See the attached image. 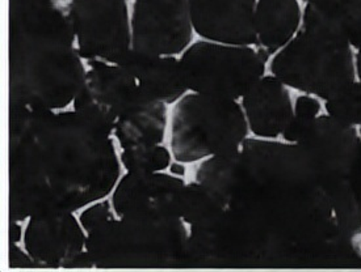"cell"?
I'll use <instances>...</instances> for the list:
<instances>
[{"label": "cell", "instance_id": "6da1fadb", "mask_svg": "<svg viewBox=\"0 0 361 272\" xmlns=\"http://www.w3.org/2000/svg\"><path fill=\"white\" fill-rule=\"evenodd\" d=\"M196 179L222 212L190 226L185 267H361V244L341 229L333 203L293 143L247 139L204 160Z\"/></svg>", "mask_w": 361, "mask_h": 272}, {"label": "cell", "instance_id": "7a4b0ae2", "mask_svg": "<svg viewBox=\"0 0 361 272\" xmlns=\"http://www.w3.org/2000/svg\"><path fill=\"white\" fill-rule=\"evenodd\" d=\"M108 132L75 110L8 106V219L75 212L120 179Z\"/></svg>", "mask_w": 361, "mask_h": 272}, {"label": "cell", "instance_id": "3957f363", "mask_svg": "<svg viewBox=\"0 0 361 272\" xmlns=\"http://www.w3.org/2000/svg\"><path fill=\"white\" fill-rule=\"evenodd\" d=\"M83 62L67 11L56 0H10V106L63 110L83 84Z\"/></svg>", "mask_w": 361, "mask_h": 272}, {"label": "cell", "instance_id": "277c9868", "mask_svg": "<svg viewBox=\"0 0 361 272\" xmlns=\"http://www.w3.org/2000/svg\"><path fill=\"white\" fill-rule=\"evenodd\" d=\"M187 228L180 219L118 217L87 235L96 268L185 267Z\"/></svg>", "mask_w": 361, "mask_h": 272}, {"label": "cell", "instance_id": "5b68a950", "mask_svg": "<svg viewBox=\"0 0 361 272\" xmlns=\"http://www.w3.org/2000/svg\"><path fill=\"white\" fill-rule=\"evenodd\" d=\"M269 70L288 88L324 101L357 80L353 47L306 21L293 39L272 57Z\"/></svg>", "mask_w": 361, "mask_h": 272}, {"label": "cell", "instance_id": "8992f818", "mask_svg": "<svg viewBox=\"0 0 361 272\" xmlns=\"http://www.w3.org/2000/svg\"><path fill=\"white\" fill-rule=\"evenodd\" d=\"M242 105L205 94H185L172 113V156L183 164L239 150L248 139Z\"/></svg>", "mask_w": 361, "mask_h": 272}, {"label": "cell", "instance_id": "52a82bcc", "mask_svg": "<svg viewBox=\"0 0 361 272\" xmlns=\"http://www.w3.org/2000/svg\"><path fill=\"white\" fill-rule=\"evenodd\" d=\"M268 60L252 46L202 39L183 53L180 65L190 92L238 101L266 75Z\"/></svg>", "mask_w": 361, "mask_h": 272}, {"label": "cell", "instance_id": "ba28073f", "mask_svg": "<svg viewBox=\"0 0 361 272\" xmlns=\"http://www.w3.org/2000/svg\"><path fill=\"white\" fill-rule=\"evenodd\" d=\"M295 144L329 194L338 224L344 232L351 211V185L360 152V131L326 114L319 115Z\"/></svg>", "mask_w": 361, "mask_h": 272}, {"label": "cell", "instance_id": "9c48e42d", "mask_svg": "<svg viewBox=\"0 0 361 272\" xmlns=\"http://www.w3.org/2000/svg\"><path fill=\"white\" fill-rule=\"evenodd\" d=\"M67 15L82 59L90 65H120L132 51L128 0H73Z\"/></svg>", "mask_w": 361, "mask_h": 272}, {"label": "cell", "instance_id": "30bf717a", "mask_svg": "<svg viewBox=\"0 0 361 272\" xmlns=\"http://www.w3.org/2000/svg\"><path fill=\"white\" fill-rule=\"evenodd\" d=\"M149 98L134 76L120 65L94 63L87 70L74 100V110L114 135L116 123L133 113Z\"/></svg>", "mask_w": 361, "mask_h": 272}, {"label": "cell", "instance_id": "8fae6325", "mask_svg": "<svg viewBox=\"0 0 361 272\" xmlns=\"http://www.w3.org/2000/svg\"><path fill=\"white\" fill-rule=\"evenodd\" d=\"M132 50L178 56L192 45L193 25L187 0H133Z\"/></svg>", "mask_w": 361, "mask_h": 272}, {"label": "cell", "instance_id": "7c38bea8", "mask_svg": "<svg viewBox=\"0 0 361 272\" xmlns=\"http://www.w3.org/2000/svg\"><path fill=\"white\" fill-rule=\"evenodd\" d=\"M184 181L173 174L128 171L112 194L117 217L180 219L179 206Z\"/></svg>", "mask_w": 361, "mask_h": 272}, {"label": "cell", "instance_id": "4fadbf2b", "mask_svg": "<svg viewBox=\"0 0 361 272\" xmlns=\"http://www.w3.org/2000/svg\"><path fill=\"white\" fill-rule=\"evenodd\" d=\"M23 242L37 268H66L86 250L87 233L74 212H49L29 217Z\"/></svg>", "mask_w": 361, "mask_h": 272}, {"label": "cell", "instance_id": "5bb4252c", "mask_svg": "<svg viewBox=\"0 0 361 272\" xmlns=\"http://www.w3.org/2000/svg\"><path fill=\"white\" fill-rule=\"evenodd\" d=\"M257 0H187L193 30L205 41L252 46L257 44Z\"/></svg>", "mask_w": 361, "mask_h": 272}, {"label": "cell", "instance_id": "9a60e30c", "mask_svg": "<svg viewBox=\"0 0 361 272\" xmlns=\"http://www.w3.org/2000/svg\"><path fill=\"white\" fill-rule=\"evenodd\" d=\"M240 105L250 131L271 141L283 136L295 108L288 86L274 75L263 76L242 97Z\"/></svg>", "mask_w": 361, "mask_h": 272}, {"label": "cell", "instance_id": "2e32d148", "mask_svg": "<svg viewBox=\"0 0 361 272\" xmlns=\"http://www.w3.org/2000/svg\"><path fill=\"white\" fill-rule=\"evenodd\" d=\"M120 66L126 68L143 93L155 101L171 105L188 92L180 59L173 56H150L132 50Z\"/></svg>", "mask_w": 361, "mask_h": 272}, {"label": "cell", "instance_id": "e0dca14e", "mask_svg": "<svg viewBox=\"0 0 361 272\" xmlns=\"http://www.w3.org/2000/svg\"><path fill=\"white\" fill-rule=\"evenodd\" d=\"M304 12L298 0H257L255 33L257 48L271 58L286 47L301 28Z\"/></svg>", "mask_w": 361, "mask_h": 272}, {"label": "cell", "instance_id": "ac0fdd59", "mask_svg": "<svg viewBox=\"0 0 361 272\" xmlns=\"http://www.w3.org/2000/svg\"><path fill=\"white\" fill-rule=\"evenodd\" d=\"M167 129V105L149 100L135 112L116 123L114 136L120 147L162 144Z\"/></svg>", "mask_w": 361, "mask_h": 272}, {"label": "cell", "instance_id": "d6986e66", "mask_svg": "<svg viewBox=\"0 0 361 272\" xmlns=\"http://www.w3.org/2000/svg\"><path fill=\"white\" fill-rule=\"evenodd\" d=\"M222 203L212 188L199 181L184 186L181 194L179 217L184 224L204 226L222 212Z\"/></svg>", "mask_w": 361, "mask_h": 272}, {"label": "cell", "instance_id": "ffe728a7", "mask_svg": "<svg viewBox=\"0 0 361 272\" xmlns=\"http://www.w3.org/2000/svg\"><path fill=\"white\" fill-rule=\"evenodd\" d=\"M171 152L163 144H141L124 148L120 155L126 171L158 173L171 167Z\"/></svg>", "mask_w": 361, "mask_h": 272}, {"label": "cell", "instance_id": "44dd1931", "mask_svg": "<svg viewBox=\"0 0 361 272\" xmlns=\"http://www.w3.org/2000/svg\"><path fill=\"white\" fill-rule=\"evenodd\" d=\"M326 114L351 127H361V82L356 80L339 93L326 100Z\"/></svg>", "mask_w": 361, "mask_h": 272}, {"label": "cell", "instance_id": "7402d4cb", "mask_svg": "<svg viewBox=\"0 0 361 272\" xmlns=\"http://www.w3.org/2000/svg\"><path fill=\"white\" fill-rule=\"evenodd\" d=\"M321 115L319 98L312 94H301L295 100L293 115L283 134L286 143H298Z\"/></svg>", "mask_w": 361, "mask_h": 272}, {"label": "cell", "instance_id": "603a6c76", "mask_svg": "<svg viewBox=\"0 0 361 272\" xmlns=\"http://www.w3.org/2000/svg\"><path fill=\"white\" fill-rule=\"evenodd\" d=\"M112 203L108 200L92 203L91 206L85 207L82 214L79 216V223L86 231L87 235L96 231L97 228L104 226L109 220L114 219L112 214Z\"/></svg>", "mask_w": 361, "mask_h": 272}, {"label": "cell", "instance_id": "cb8c5ba5", "mask_svg": "<svg viewBox=\"0 0 361 272\" xmlns=\"http://www.w3.org/2000/svg\"><path fill=\"white\" fill-rule=\"evenodd\" d=\"M8 264L10 268H37L30 255L27 252H23L18 244H10Z\"/></svg>", "mask_w": 361, "mask_h": 272}, {"label": "cell", "instance_id": "d4e9b609", "mask_svg": "<svg viewBox=\"0 0 361 272\" xmlns=\"http://www.w3.org/2000/svg\"><path fill=\"white\" fill-rule=\"evenodd\" d=\"M92 267H95V264H94L91 255L87 250H83L82 253L78 254L75 258L67 264L66 268L73 270V268H92Z\"/></svg>", "mask_w": 361, "mask_h": 272}, {"label": "cell", "instance_id": "484cf974", "mask_svg": "<svg viewBox=\"0 0 361 272\" xmlns=\"http://www.w3.org/2000/svg\"><path fill=\"white\" fill-rule=\"evenodd\" d=\"M23 238H24V231L21 226V221L10 220V226H8L10 244H19Z\"/></svg>", "mask_w": 361, "mask_h": 272}, {"label": "cell", "instance_id": "4316f807", "mask_svg": "<svg viewBox=\"0 0 361 272\" xmlns=\"http://www.w3.org/2000/svg\"><path fill=\"white\" fill-rule=\"evenodd\" d=\"M171 171L172 174L173 176H178V177H184V174H185V168H184V165H183V162H176V164H172L171 167Z\"/></svg>", "mask_w": 361, "mask_h": 272}, {"label": "cell", "instance_id": "83f0119b", "mask_svg": "<svg viewBox=\"0 0 361 272\" xmlns=\"http://www.w3.org/2000/svg\"><path fill=\"white\" fill-rule=\"evenodd\" d=\"M356 186H357V190H359L361 197V145L360 152H359V159H357V167H356Z\"/></svg>", "mask_w": 361, "mask_h": 272}, {"label": "cell", "instance_id": "f1b7e54d", "mask_svg": "<svg viewBox=\"0 0 361 272\" xmlns=\"http://www.w3.org/2000/svg\"><path fill=\"white\" fill-rule=\"evenodd\" d=\"M357 53L355 56L356 59V76H357V80L361 82V46L359 48H356Z\"/></svg>", "mask_w": 361, "mask_h": 272}, {"label": "cell", "instance_id": "f546056e", "mask_svg": "<svg viewBox=\"0 0 361 272\" xmlns=\"http://www.w3.org/2000/svg\"><path fill=\"white\" fill-rule=\"evenodd\" d=\"M306 4H321V3H327L331 0H304Z\"/></svg>", "mask_w": 361, "mask_h": 272}, {"label": "cell", "instance_id": "4dcf8cb0", "mask_svg": "<svg viewBox=\"0 0 361 272\" xmlns=\"http://www.w3.org/2000/svg\"><path fill=\"white\" fill-rule=\"evenodd\" d=\"M70 1H73V0H68V3H70Z\"/></svg>", "mask_w": 361, "mask_h": 272}]
</instances>
